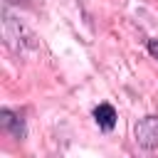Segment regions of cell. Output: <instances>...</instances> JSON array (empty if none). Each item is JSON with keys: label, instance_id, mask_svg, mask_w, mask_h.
I'll use <instances>...</instances> for the list:
<instances>
[{"label": "cell", "instance_id": "6da1fadb", "mask_svg": "<svg viewBox=\"0 0 158 158\" xmlns=\"http://www.w3.org/2000/svg\"><path fill=\"white\" fill-rule=\"evenodd\" d=\"M133 136L141 148H146V151L158 148V116H143L133 126Z\"/></svg>", "mask_w": 158, "mask_h": 158}, {"label": "cell", "instance_id": "7a4b0ae2", "mask_svg": "<svg viewBox=\"0 0 158 158\" xmlns=\"http://www.w3.org/2000/svg\"><path fill=\"white\" fill-rule=\"evenodd\" d=\"M0 126L2 131H7L12 138H25V121L20 114H15L12 109H2L0 111Z\"/></svg>", "mask_w": 158, "mask_h": 158}, {"label": "cell", "instance_id": "3957f363", "mask_svg": "<svg viewBox=\"0 0 158 158\" xmlns=\"http://www.w3.org/2000/svg\"><path fill=\"white\" fill-rule=\"evenodd\" d=\"M116 109L111 106V104H99L96 109H94V121H96V126L101 128V131H114V126H116Z\"/></svg>", "mask_w": 158, "mask_h": 158}, {"label": "cell", "instance_id": "277c9868", "mask_svg": "<svg viewBox=\"0 0 158 158\" xmlns=\"http://www.w3.org/2000/svg\"><path fill=\"white\" fill-rule=\"evenodd\" d=\"M148 52H151V57H156V59H158V37L148 40Z\"/></svg>", "mask_w": 158, "mask_h": 158}]
</instances>
